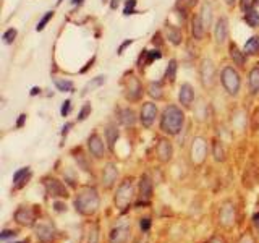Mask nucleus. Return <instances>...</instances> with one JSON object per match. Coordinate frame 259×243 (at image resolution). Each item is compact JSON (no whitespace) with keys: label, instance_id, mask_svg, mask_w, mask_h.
Returning a JSON list of instances; mask_svg holds the SVG:
<instances>
[{"label":"nucleus","instance_id":"39448f33","mask_svg":"<svg viewBox=\"0 0 259 243\" xmlns=\"http://www.w3.org/2000/svg\"><path fill=\"white\" fill-rule=\"evenodd\" d=\"M227 36H229V23L224 18H219L217 20V24H215V39L217 43H225Z\"/></svg>","mask_w":259,"mask_h":243},{"label":"nucleus","instance_id":"c756f323","mask_svg":"<svg viewBox=\"0 0 259 243\" xmlns=\"http://www.w3.org/2000/svg\"><path fill=\"white\" fill-rule=\"evenodd\" d=\"M159 91H160V85H159V83H157V85H154V83H152V85H151V96H156V94H157V97H160V93H159Z\"/></svg>","mask_w":259,"mask_h":243},{"label":"nucleus","instance_id":"f704fd0d","mask_svg":"<svg viewBox=\"0 0 259 243\" xmlns=\"http://www.w3.org/2000/svg\"><path fill=\"white\" fill-rule=\"evenodd\" d=\"M12 235H15V232H10V230H4V233H2V238H8V237H12Z\"/></svg>","mask_w":259,"mask_h":243},{"label":"nucleus","instance_id":"0eeeda50","mask_svg":"<svg viewBox=\"0 0 259 243\" xmlns=\"http://www.w3.org/2000/svg\"><path fill=\"white\" fill-rule=\"evenodd\" d=\"M47 190L51 193V196H67V190L63 188V185L52 178V180H47Z\"/></svg>","mask_w":259,"mask_h":243},{"label":"nucleus","instance_id":"ddd939ff","mask_svg":"<svg viewBox=\"0 0 259 243\" xmlns=\"http://www.w3.org/2000/svg\"><path fill=\"white\" fill-rule=\"evenodd\" d=\"M249 88L254 94L259 93V68H253L249 73Z\"/></svg>","mask_w":259,"mask_h":243},{"label":"nucleus","instance_id":"a19ab883","mask_svg":"<svg viewBox=\"0 0 259 243\" xmlns=\"http://www.w3.org/2000/svg\"><path fill=\"white\" fill-rule=\"evenodd\" d=\"M104 2H107V0H104Z\"/></svg>","mask_w":259,"mask_h":243},{"label":"nucleus","instance_id":"e433bc0d","mask_svg":"<svg viewBox=\"0 0 259 243\" xmlns=\"http://www.w3.org/2000/svg\"><path fill=\"white\" fill-rule=\"evenodd\" d=\"M40 93V89L39 88H32L31 89V96H36V94H39Z\"/></svg>","mask_w":259,"mask_h":243},{"label":"nucleus","instance_id":"f8f14e48","mask_svg":"<svg viewBox=\"0 0 259 243\" xmlns=\"http://www.w3.org/2000/svg\"><path fill=\"white\" fill-rule=\"evenodd\" d=\"M141 57H144V62H143V65L144 67H148V65H151L154 60H159L160 57H162V54L159 52V51H144L143 54H141ZM141 65V67H143Z\"/></svg>","mask_w":259,"mask_h":243},{"label":"nucleus","instance_id":"6e6552de","mask_svg":"<svg viewBox=\"0 0 259 243\" xmlns=\"http://www.w3.org/2000/svg\"><path fill=\"white\" fill-rule=\"evenodd\" d=\"M245 21L249 24L251 28H256L257 26V23H259V13L254 10L253 5L245 10Z\"/></svg>","mask_w":259,"mask_h":243},{"label":"nucleus","instance_id":"f257e3e1","mask_svg":"<svg viewBox=\"0 0 259 243\" xmlns=\"http://www.w3.org/2000/svg\"><path fill=\"white\" fill-rule=\"evenodd\" d=\"M183 122H185L183 112L178 109L177 105H170V107H167L164 110V115H162L160 127H162V130H164L165 133H168V135H177L182 130Z\"/></svg>","mask_w":259,"mask_h":243},{"label":"nucleus","instance_id":"4c0bfd02","mask_svg":"<svg viewBox=\"0 0 259 243\" xmlns=\"http://www.w3.org/2000/svg\"><path fill=\"white\" fill-rule=\"evenodd\" d=\"M117 7H118V2H117V0H112V4H110V8H112V10H115Z\"/></svg>","mask_w":259,"mask_h":243},{"label":"nucleus","instance_id":"20e7f679","mask_svg":"<svg viewBox=\"0 0 259 243\" xmlns=\"http://www.w3.org/2000/svg\"><path fill=\"white\" fill-rule=\"evenodd\" d=\"M178 99H180V102L185 105V107H190V105H191V102L194 99V91H193V88L188 83L182 85L180 93H178Z\"/></svg>","mask_w":259,"mask_h":243},{"label":"nucleus","instance_id":"1a4fd4ad","mask_svg":"<svg viewBox=\"0 0 259 243\" xmlns=\"http://www.w3.org/2000/svg\"><path fill=\"white\" fill-rule=\"evenodd\" d=\"M204 28L206 26H204V23H202L201 16H194V18H193V28H191L193 36L196 39H201L202 34H204Z\"/></svg>","mask_w":259,"mask_h":243},{"label":"nucleus","instance_id":"a211bd4d","mask_svg":"<svg viewBox=\"0 0 259 243\" xmlns=\"http://www.w3.org/2000/svg\"><path fill=\"white\" fill-rule=\"evenodd\" d=\"M159 154L162 156V159H170V154H172V148L167 141H160L159 144Z\"/></svg>","mask_w":259,"mask_h":243},{"label":"nucleus","instance_id":"2eb2a0df","mask_svg":"<svg viewBox=\"0 0 259 243\" xmlns=\"http://www.w3.org/2000/svg\"><path fill=\"white\" fill-rule=\"evenodd\" d=\"M55 86L62 93H73L75 91V85H73L71 81H67V79H55Z\"/></svg>","mask_w":259,"mask_h":243},{"label":"nucleus","instance_id":"58836bf2","mask_svg":"<svg viewBox=\"0 0 259 243\" xmlns=\"http://www.w3.org/2000/svg\"><path fill=\"white\" fill-rule=\"evenodd\" d=\"M83 2H84V0H71V4H73V5H78V7H79L81 4H83Z\"/></svg>","mask_w":259,"mask_h":243},{"label":"nucleus","instance_id":"2f4dec72","mask_svg":"<svg viewBox=\"0 0 259 243\" xmlns=\"http://www.w3.org/2000/svg\"><path fill=\"white\" fill-rule=\"evenodd\" d=\"M71 127H73V124H67V125H65V127L62 128V136H67Z\"/></svg>","mask_w":259,"mask_h":243},{"label":"nucleus","instance_id":"a878e982","mask_svg":"<svg viewBox=\"0 0 259 243\" xmlns=\"http://www.w3.org/2000/svg\"><path fill=\"white\" fill-rule=\"evenodd\" d=\"M118 138V132L115 128H109L107 130V140H109V144H110V148L113 146V143H115V140Z\"/></svg>","mask_w":259,"mask_h":243},{"label":"nucleus","instance_id":"9d476101","mask_svg":"<svg viewBox=\"0 0 259 243\" xmlns=\"http://www.w3.org/2000/svg\"><path fill=\"white\" fill-rule=\"evenodd\" d=\"M245 54H246V52H241L240 49H238L237 46H235V44H232V46H230V57L233 59V62H235V63L240 65V67H241V65H245V60H246Z\"/></svg>","mask_w":259,"mask_h":243},{"label":"nucleus","instance_id":"393cba45","mask_svg":"<svg viewBox=\"0 0 259 243\" xmlns=\"http://www.w3.org/2000/svg\"><path fill=\"white\" fill-rule=\"evenodd\" d=\"M91 104H86V105H83V109H81L79 110V115H78V120L79 122H83L88 115H89V113H91Z\"/></svg>","mask_w":259,"mask_h":243},{"label":"nucleus","instance_id":"c85d7f7f","mask_svg":"<svg viewBox=\"0 0 259 243\" xmlns=\"http://www.w3.org/2000/svg\"><path fill=\"white\" fill-rule=\"evenodd\" d=\"M133 44V39H128V40H125L123 44H121L120 47H118V51H117V54H123V51L128 47V46H132Z\"/></svg>","mask_w":259,"mask_h":243},{"label":"nucleus","instance_id":"9b49d317","mask_svg":"<svg viewBox=\"0 0 259 243\" xmlns=\"http://www.w3.org/2000/svg\"><path fill=\"white\" fill-rule=\"evenodd\" d=\"M167 37L170 39V43L175 44V46L182 44V32L175 26H167Z\"/></svg>","mask_w":259,"mask_h":243},{"label":"nucleus","instance_id":"bb28decb","mask_svg":"<svg viewBox=\"0 0 259 243\" xmlns=\"http://www.w3.org/2000/svg\"><path fill=\"white\" fill-rule=\"evenodd\" d=\"M28 172H29V170H28V167H24V169H20L18 172H16V174L13 175V182H15V183H18V182L21 180L23 177H26V174H28Z\"/></svg>","mask_w":259,"mask_h":243},{"label":"nucleus","instance_id":"4be33fe9","mask_svg":"<svg viewBox=\"0 0 259 243\" xmlns=\"http://www.w3.org/2000/svg\"><path fill=\"white\" fill-rule=\"evenodd\" d=\"M135 7H136V0H126V4H125V10H123V15H135L138 13L135 10Z\"/></svg>","mask_w":259,"mask_h":243},{"label":"nucleus","instance_id":"f03ea898","mask_svg":"<svg viewBox=\"0 0 259 243\" xmlns=\"http://www.w3.org/2000/svg\"><path fill=\"white\" fill-rule=\"evenodd\" d=\"M222 85L230 94H237L240 89V75L232 67H225L222 70Z\"/></svg>","mask_w":259,"mask_h":243},{"label":"nucleus","instance_id":"c9c22d12","mask_svg":"<svg viewBox=\"0 0 259 243\" xmlns=\"http://www.w3.org/2000/svg\"><path fill=\"white\" fill-rule=\"evenodd\" d=\"M24 120H26V115H24V113H21V115H20V120H18V127H21V125L24 124Z\"/></svg>","mask_w":259,"mask_h":243},{"label":"nucleus","instance_id":"cd10ccee","mask_svg":"<svg viewBox=\"0 0 259 243\" xmlns=\"http://www.w3.org/2000/svg\"><path fill=\"white\" fill-rule=\"evenodd\" d=\"M70 107H71V101H65L63 104H62V109H60V113L63 117H67L68 113H70Z\"/></svg>","mask_w":259,"mask_h":243},{"label":"nucleus","instance_id":"4468645a","mask_svg":"<svg viewBox=\"0 0 259 243\" xmlns=\"http://www.w3.org/2000/svg\"><path fill=\"white\" fill-rule=\"evenodd\" d=\"M245 52L246 54H251V55L259 54V37L257 36L251 37L248 43L245 44Z\"/></svg>","mask_w":259,"mask_h":243},{"label":"nucleus","instance_id":"7ed1b4c3","mask_svg":"<svg viewBox=\"0 0 259 243\" xmlns=\"http://www.w3.org/2000/svg\"><path fill=\"white\" fill-rule=\"evenodd\" d=\"M156 113H157V107L156 104L152 102H146L141 109V122L144 127H151L154 118H156Z\"/></svg>","mask_w":259,"mask_h":243},{"label":"nucleus","instance_id":"473e14b6","mask_svg":"<svg viewBox=\"0 0 259 243\" xmlns=\"http://www.w3.org/2000/svg\"><path fill=\"white\" fill-rule=\"evenodd\" d=\"M94 60H96V57H93V59H91V60H89V62L86 63V67H84V68H81V73H84V71H86V70H88L89 67H91V65L94 63Z\"/></svg>","mask_w":259,"mask_h":243},{"label":"nucleus","instance_id":"7c9ffc66","mask_svg":"<svg viewBox=\"0 0 259 243\" xmlns=\"http://www.w3.org/2000/svg\"><path fill=\"white\" fill-rule=\"evenodd\" d=\"M149 227H151V221H149V219H141V229L143 230H148Z\"/></svg>","mask_w":259,"mask_h":243},{"label":"nucleus","instance_id":"ea45409f","mask_svg":"<svg viewBox=\"0 0 259 243\" xmlns=\"http://www.w3.org/2000/svg\"><path fill=\"white\" fill-rule=\"evenodd\" d=\"M235 2V0H227V4H229V5H232Z\"/></svg>","mask_w":259,"mask_h":243},{"label":"nucleus","instance_id":"aec40b11","mask_svg":"<svg viewBox=\"0 0 259 243\" xmlns=\"http://www.w3.org/2000/svg\"><path fill=\"white\" fill-rule=\"evenodd\" d=\"M54 18V12H47L44 16H42V18H40V21L37 23V26H36V31L39 32V31H42L44 28H46V24L49 23V21H51Z\"/></svg>","mask_w":259,"mask_h":243},{"label":"nucleus","instance_id":"6ab92c4d","mask_svg":"<svg viewBox=\"0 0 259 243\" xmlns=\"http://www.w3.org/2000/svg\"><path fill=\"white\" fill-rule=\"evenodd\" d=\"M16 34H18V31H16L15 28L7 29V31L4 32V36H2L4 43H5V44H12L13 40H15V37H16Z\"/></svg>","mask_w":259,"mask_h":243},{"label":"nucleus","instance_id":"5701e85b","mask_svg":"<svg viewBox=\"0 0 259 243\" xmlns=\"http://www.w3.org/2000/svg\"><path fill=\"white\" fill-rule=\"evenodd\" d=\"M104 81H105V76H97V78H94V79L91 81V83H88V85H86V88H84V91H83V93H88L89 89H93V88H96V86H101V85L104 83Z\"/></svg>","mask_w":259,"mask_h":243},{"label":"nucleus","instance_id":"72a5a7b5","mask_svg":"<svg viewBox=\"0 0 259 243\" xmlns=\"http://www.w3.org/2000/svg\"><path fill=\"white\" fill-rule=\"evenodd\" d=\"M251 4H249V0H241V8L243 10H246V8H249Z\"/></svg>","mask_w":259,"mask_h":243},{"label":"nucleus","instance_id":"423d86ee","mask_svg":"<svg viewBox=\"0 0 259 243\" xmlns=\"http://www.w3.org/2000/svg\"><path fill=\"white\" fill-rule=\"evenodd\" d=\"M88 146H89V151H91L96 157H102V152H104V143L101 141V138H99V136H97V135L89 136Z\"/></svg>","mask_w":259,"mask_h":243},{"label":"nucleus","instance_id":"f3484780","mask_svg":"<svg viewBox=\"0 0 259 243\" xmlns=\"http://www.w3.org/2000/svg\"><path fill=\"white\" fill-rule=\"evenodd\" d=\"M121 122L125 125H133L135 124V112L132 109H125L121 112Z\"/></svg>","mask_w":259,"mask_h":243},{"label":"nucleus","instance_id":"b1692460","mask_svg":"<svg viewBox=\"0 0 259 243\" xmlns=\"http://www.w3.org/2000/svg\"><path fill=\"white\" fill-rule=\"evenodd\" d=\"M198 0H178V7H182V10H190L196 5Z\"/></svg>","mask_w":259,"mask_h":243},{"label":"nucleus","instance_id":"412c9836","mask_svg":"<svg viewBox=\"0 0 259 243\" xmlns=\"http://www.w3.org/2000/svg\"><path fill=\"white\" fill-rule=\"evenodd\" d=\"M141 194H144V196H151V182L148 177H143L141 178Z\"/></svg>","mask_w":259,"mask_h":243},{"label":"nucleus","instance_id":"dca6fc26","mask_svg":"<svg viewBox=\"0 0 259 243\" xmlns=\"http://www.w3.org/2000/svg\"><path fill=\"white\" fill-rule=\"evenodd\" d=\"M175 76H177V60H170L165 70V78L168 81H175Z\"/></svg>","mask_w":259,"mask_h":243}]
</instances>
